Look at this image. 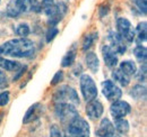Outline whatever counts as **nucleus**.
<instances>
[{"mask_svg": "<svg viewBox=\"0 0 147 137\" xmlns=\"http://www.w3.org/2000/svg\"><path fill=\"white\" fill-rule=\"evenodd\" d=\"M135 5H136V7L143 13V14H146V9H147V1L146 0H131Z\"/></svg>", "mask_w": 147, "mask_h": 137, "instance_id": "obj_28", "label": "nucleus"}, {"mask_svg": "<svg viewBox=\"0 0 147 137\" xmlns=\"http://www.w3.org/2000/svg\"><path fill=\"white\" fill-rule=\"evenodd\" d=\"M112 78L114 79V81H117L120 86H127L130 82V76H128L127 74H125L120 68H115L112 72Z\"/></svg>", "mask_w": 147, "mask_h": 137, "instance_id": "obj_16", "label": "nucleus"}, {"mask_svg": "<svg viewBox=\"0 0 147 137\" xmlns=\"http://www.w3.org/2000/svg\"><path fill=\"white\" fill-rule=\"evenodd\" d=\"M102 54L105 64L111 68H115V65L118 64V56L117 53L110 47V45H104L102 47Z\"/></svg>", "mask_w": 147, "mask_h": 137, "instance_id": "obj_12", "label": "nucleus"}, {"mask_svg": "<svg viewBox=\"0 0 147 137\" xmlns=\"http://www.w3.org/2000/svg\"><path fill=\"white\" fill-rule=\"evenodd\" d=\"M8 102H9V92L6 91L0 93V106H6Z\"/></svg>", "mask_w": 147, "mask_h": 137, "instance_id": "obj_33", "label": "nucleus"}, {"mask_svg": "<svg viewBox=\"0 0 147 137\" xmlns=\"http://www.w3.org/2000/svg\"><path fill=\"white\" fill-rule=\"evenodd\" d=\"M6 11H7V15H8L9 17H13V18L18 17L19 15L22 14V11H20V9H19L16 0H10V1H9Z\"/></svg>", "mask_w": 147, "mask_h": 137, "instance_id": "obj_21", "label": "nucleus"}, {"mask_svg": "<svg viewBox=\"0 0 147 137\" xmlns=\"http://www.w3.org/2000/svg\"><path fill=\"white\" fill-rule=\"evenodd\" d=\"M103 111H104L103 104L96 99H93L91 101H88L87 106H86V114L92 119H98L102 116Z\"/></svg>", "mask_w": 147, "mask_h": 137, "instance_id": "obj_11", "label": "nucleus"}, {"mask_svg": "<svg viewBox=\"0 0 147 137\" xmlns=\"http://www.w3.org/2000/svg\"><path fill=\"white\" fill-rule=\"evenodd\" d=\"M7 84H8V79L6 74L0 70V88H6Z\"/></svg>", "mask_w": 147, "mask_h": 137, "instance_id": "obj_35", "label": "nucleus"}, {"mask_svg": "<svg viewBox=\"0 0 147 137\" xmlns=\"http://www.w3.org/2000/svg\"><path fill=\"white\" fill-rule=\"evenodd\" d=\"M109 41H110V47L118 54H123L127 51V45L123 41V38L115 32H111L109 34Z\"/></svg>", "mask_w": 147, "mask_h": 137, "instance_id": "obj_10", "label": "nucleus"}, {"mask_svg": "<svg viewBox=\"0 0 147 137\" xmlns=\"http://www.w3.org/2000/svg\"><path fill=\"white\" fill-rule=\"evenodd\" d=\"M40 107H41L40 103H35V104L31 106L30 109L27 110V112H26V115H25V117H24L23 121H24L25 124H27V122L32 121L33 119H35L37 116H38V111L41 110Z\"/></svg>", "mask_w": 147, "mask_h": 137, "instance_id": "obj_19", "label": "nucleus"}, {"mask_svg": "<svg viewBox=\"0 0 147 137\" xmlns=\"http://www.w3.org/2000/svg\"><path fill=\"white\" fill-rule=\"evenodd\" d=\"M34 43L26 38H14L0 46V54H6L11 57H30L34 54Z\"/></svg>", "mask_w": 147, "mask_h": 137, "instance_id": "obj_1", "label": "nucleus"}, {"mask_svg": "<svg viewBox=\"0 0 147 137\" xmlns=\"http://www.w3.org/2000/svg\"><path fill=\"white\" fill-rule=\"evenodd\" d=\"M65 137H71V136H69V135H65Z\"/></svg>", "mask_w": 147, "mask_h": 137, "instance_id": "obj_37", "label": "nucleus"}, {"mask_svg": "<svg viewBox=\"0 0 147 137\" xmlns=\"http://www.w3.org/2000/svg\"><path fill=\"white\" fill-rule=\"evenodd\" d=\"M114 128L117 129L118 133L120 134H126L129 130V122L123 118H119L115 119V124H114Z\"/></svg>", "mask_w": 147, "mask_h": 137, "instance_id": "obj_23", "label": "nucleus"}, {"mask_svg": "<svg viewBox=\"0 0 147 137\" xmlns=\"http://www.w3.org/2000/svg\"><path fill=\"white\" fill-rule=\"evenodd\" d=\"M114 134V126L108 118L102 119L98 129L96 130V135L98 137H109Z\"/></svg>", "mask_w": 147, "mask_h": 137, "instance_id": "obj_13", "label": "nucleus"}, {"mask_svg": "<svg viewBox=\"0 0 147 137\" xmlns=\"http://www.w3.org/2000/svg\"><path fill=\"white\" fill-rule=\"evenodd\" d=\"M55 114L62 122L69 124L79 117L76 106L71 103H55Z\"/></svg>", "mask_w": 147, "mask_h": 137, "instance_id": "obj_4", "label": "nucleus"}, {"mask_svg": "<svg viewBox=\"0 0 147 137\" xmlns=\"http://www.w3.org/2000/svg\"><path fill=\"white\" fill-rule=\"evenodd\" d=\"M75 59H76V52L75 51H69L62 59V62H61V65L63 68H67V67H70L75 62Z\"/></svg>", "mask_w": 147, "mask_h": 137, "instance_id": "obj_25", "label": "nucleus"}, {"mask_svg": "<svg viewBox=\"0 0 147 137\" xmlns=\"http://www.w3.org/2000/svg\"><path fill=\"white\" fill-rule=\"evenodd\" d=\"M62 80H63V72H62V71H58L55 74L52 81H51V84H57V83L61 82Z\"/></svg>", "mask_w": 147, "mask_h": 137, "instance_id": "obj_32", "label": "nucleus"}, {"mask_svg": "<svg viewBox=\"0 0 147 137\" xmlns=\"http://www.w3.org/2000/svg\"><path fill=\"white\" fill-rule=\"evenodd\" d=\"M16 1H17V5H18L22 14L23 13H31V11L40 13L37 0H16Z\"/></svg>", "mask_w": 147, "mask_h": 137, "instance_id": "obj_14", "label": "nucleus"}, {"mask_svg": "<svg viewBox=\"0 0 147 137\" xmlns=\"http://www.w3.org/2000/svg\"><path fill=\"white\" fill-rule=\"evenodd\" d=\"M80 90L84 99L91 101L97 97V88L92 78L88 74H83L80 76Z\"/></svg>", "mask_w": 147, "mask_h": 137, "instance_id": "obj_6", "label": "nucleus"}, {"mask_svg": "<svg viewBox=\"0 0 147 137\" xmlns=\"http://www.w3.org/2000/svg\"><path fill=\"white\" fill-rule=\"evenodd\" d=\"M16 34L20 36V37H26L30 34V26L27 24H19L16 27Z\"/></svg>", "mask_w": 147, "mask_h": 137, "instance_id": "obj_27", "label": "nucleus"}, {"mask_svg": "<svg viewBox=\"0 0 147 137\" xmlns=\"http://www.w3.org/2000/svg\"><path fill=\"white\" fill-rule=\"evenodd\" d=\"M0 68L6 70V71H18L19 68H22V65L19 62L7 60V59H3L0 56Z\"/></svg>", "mask_w": 147, "mask_h": 137, "instance_id": "obj_17", "label": "nucleus"}, {"mask_svg": "<svg viewBox=\"0 0 147 137\" xmlns=\"http://www.w3.org/2000/svg\"><path fill=\"white\" fill-rule=\"evenodd\" d=\"M102 92L110 101H117L122 96V91L120 90V88L111 80H107L102 83Z\"/></svg>", "mask_w": 147, "mask_h": 137, "instance_id": "obj_8", "label": "nucleus"}, {"mask_svg": "<svg viewBox=\"0 0 147 137\" xmlns=\"http://www.w3.org/2000/svg\"><path fill=\"white\" fill-rule=\"evenodd\" d=\"M130 96L135 99H145L146 98V88L142 84H137V86H132V89L130 90Z\"/></svg>", "mask_w": 147, "mask_h": 137, "instance_id": "obj_20", "label": "nucleus"}, {"mask_svg": "<svg viewBox=\"0 0 147 137\" xmlns=\"http://www.w3.org/2000/svg\"><path fill=\"white\" fill-rule=\"evenodd\" d=\"M55 103H71L74 106L79 104V97L76 90L69 86H60L53 96Z\"/></svg>", "mask_w": 147, "mask_h": 137, "instance_id": "obj_2", "label": "nucleus"}, {"mask_svg": "<svg viewBox=\"0 0 147 137\" xmlns=\"http://www.w3.org/2000/svg\"><path fill=\"white\" fill-rule=\"evenodd\" d=\"M37 2H38V9H40V11H44L47 8H49L50 6H52L53 3H55V1L53 0H37Z\"/></svg>", "mask_w": 147, "mask_h": 137, "instance_id": "obj_29", "label": "nucleus"}, {"mask_svg": "<svg viewBox=\"0 0 147 137\" xmlns=\"http://www.w3.org/2000/svg\"><path fill=\"white\" fill-rule=\"evenodd\" d=\"M96 39H97V33H92V34L86 35L85 38H84V42H83V50L84 51L88 50Z\"/></svg>", "mask_w": 147, "mask_h": 137, "instance_id": "obj_26", "label": "nucleus"}, {"mask_svg": "<svg viewBox=\"0 0 147 137\" xmlns=\"http://www.w3.org/2000/svg\"><path fill=\"white\" fill-rule=\"evenodd\" d=\"M50 137H65V135L57 125H52L50 128Z\"/></svg>", "mask_w": 147, "mask_h": 137, "instance_id": "obj_31", "label": "nucleus"}, {"mask_svg": "<svg viewBox=\"0 0 147 137\" xmlns=\"http://www.w3.org/2000/svg\"><path fill=\"white\" fill-rule=\"evenodd\" d=\"M58 33H59V29H58L57 27H55V26H51L50 29H49L48 33H47V42H48V43L51 42L55 36L58 35Z\"/></svg>", "mask_w": 147, "mask_h": 137, "instance_id": "obj_30", "label": "nucleus"}, {"mask_svg": "<svg viewBox=\"0 0 147 137\" xmlns=\"http://www.w3.org/2000/svg\"><path fill=\"white\" fill-rule=\"evenodd\" d=\"M85 61H86V65L87 68L92 71L93 73H96L98 71V68H100V61H98V57L95 53L93 52H90L87 53L86 57H85Z\"/></svg>", "mask_w": 147, "mask_h": 137, "instance_id": "obj_15", "label": "nucleus"}, {"mask_svg": "<svg viewBox=\"0 0 147 137\" xmlns=\"http://www.w3.org/2000/svg\"><path fill=\"white\" fill-rule=\"evenodd\" d=\"M147 24L146 21H142L138 24L137 28H136V32H137V38H138V42H145L146 41V31H147Z\"/></svg>", "mask_w": 147, "mask_h": 137, "instance_id": "obj_24", "label": "nucleus"}, {"mask_svg": "<svg viewBox=\"0 0 147 137\" xmlns=\"http://www.w3.org/2000/svg\"><path fill=\"white\" fill-rule=\"evenodd\" d=\"M109 137H120L119 135H115V134H113V135H111V136H109Z\"/></svg>", "mask_w": 147, "mask_h": 137, "instance_id": "obj_36", "label": "nucleus"}, {"mask_svg": "<svg viewBox=\"0 0 147 137\" xmlns=\"http://www.w3.org/2000/svg\"><path fill=\"white\" fill-rule=\"evenodd\" d=\"M131 110V107L127 101H121V100H117L111 104L110 112L112 117H114L115 119L119 118H123L128 115Z\"/></svg>", "mask_w": 147, "mask_h": 137, "instance_id": "obj_9", "label": "nucleus"}, {"mask_svg": "<svg viewBox=\"0 0 147 137\" xmlns=\"http://www.w3.org/2000/svg\"><path fill=\"white\" fill-rule=\"evenodd\" d=\"M138 80L139 81H143V82L146 81V63H144L143 67L140 68L139 74H138Z\"/></svg>", "mask_w": 147, "mask_h": 137, "instance_id": "obj_34", "label": "nucleus"}, {"mask_svg": "<svg viewBox=\"0 0 147 137\" xmlns=\"http://www.w3.org/2000/svg\"><path fill=\"white\" fill-rule=\"evenodd\" d=\"M134 54H135V57L137 59L138 62L140 63H146V57H147V50L145 46H137L135 50H134Z\"/></svg>", "mask_w": 147, "mask_h": 137, "instance_id": "obj_22", "label": "nucleus"}, {"mask_svg": "<svg viewBox=\"0 0 147 137\" xmlns=\"http://www.w3.org/2000/svg\"><path fill=\"white\" fill-rule=\"evenodd\" d=\"M117 27H118V34L120 35L123 41L131 43L135 39V29L127 18L120 17L117 20Z\"/></svg>", "mask_w": 147, "mask_h": 137, "instance_id": "obj_7", "label": "nucleus"}, {"mask_svg": "<svg viewBox=\"0 0 147 137\" xmlns=\"http://www.w3.org/2000/svg\"><path fill=\"white\" fill-rule=\"evenodd\" d=\"M120 70L125 74H127L128 76H131V75L136 74V72H137V65L132 61H123V62L120 63Z\"/></svg>", "mask_w": 147, "mask_h": 137, "instance_id": "obj_18", "label": "nucleus"}, {"mask_svg": "<svg viewBox=\"0 0 147 137\" xmlns=\"http://www.w3.org/2000/svg\"><path fill=\"white\" fill-rule=\"evenodd\" d=\"M67 132H68L67 135L71 137H90L91 134L88 122L80 117L74 119L71 122L68 124Z\"/></svg>", "mask_w": 147, "mask_h": 137, "instance_id": "obj_3", "label": "nucleus"}, {"mask_svg": "<svg viewBox=\"0 0 147 137\" xmlns=\"http://www.w3.org/2000/svg\"><path fill=\"white\" fill-rule=\"evenodd\" d=\"M44 14L49 18V24L51 26H55L60 20H62V18L67 14V6L63 2L53 3L44 10Z\"/></svg>", "mask_w": 147, "mask_h": 137, "instance_id": "obj_5", "label": "nucleus"}]
</instances>
